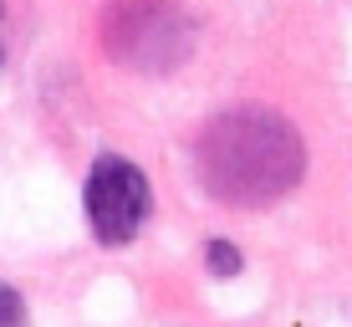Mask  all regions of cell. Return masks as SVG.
<instances>
[{
	"label": "cell",
	"mask_w": 352,
	"mask_h": 327,
	"mask_svg": "<svg viewBox=\"0 0 352 327\" xmlns=\"http://www.w3.org/2000/svg\"><path fill=\"white\" fill-rule=\"evenodd\" d=\"M307 169L296 128L271 107H230L199 138V179L235 210H265L291 195Z\"/></svg>",
	"instance_id": "1"
},
{
	"label": "cell",
	"mask_w": 352,
	"mask_h": 327,
	"mask_svg": "<svg viewBox=\"0 0 352 327\" xmlns=\"http://www.w3.org/2000/svg\"><path fill=\"white\" fill-rule=\"evenodd\" d=\"M148 215V179L128 159H97L87 174V220L102 246H128Z\"/></svg>",
	"instance_id": "2"
},
{
	"label": "cell",
	"mask_w": 352,
	"mask_h": 327,
	"mask_svg": "<svg viewBox=\"0 0 352 327\" xmlns=\"http://www.w3.org/2000/svg\"><path fill=\"white\" fill-rule=\"evenodd\" d=\"M107 52L133 62V67L164 72V67H174L179 56L189 52V31L164 0H133L123 10V21L107 26Z\"/></svg>",
	"instance_id": "3"
},
{
	"label": "cell",
	"mask_w": 352,
	"mask_h": 327,
	"mask_svg": "<svg viewBox=\"0 0 352 327\" xmlns=\"http://www.w3.org/2000/svg\"><path fill=\"white\" fill-rule=\"evenodd\" d=\"M204 261H210L214 276H235L240 266H245V261H240V251L230 246V240H210V256H204Z\"/></svg>",
	"instance_id": "4"
},
{
	"label": "cell",
	"mask_w": 352,
	"mask_h": 327,
	"mask_svg": "<svg viewBox=\"0 0 352 327\" xmlns=\"http://www.w3.org/2000/svg\"><path fill=\"white\" fill-rule=\"evenodd\" d=\"M0 327H26V302L6 282H0Z\"/></svg>",
	"instance_id": "5"
}]
</instances>
